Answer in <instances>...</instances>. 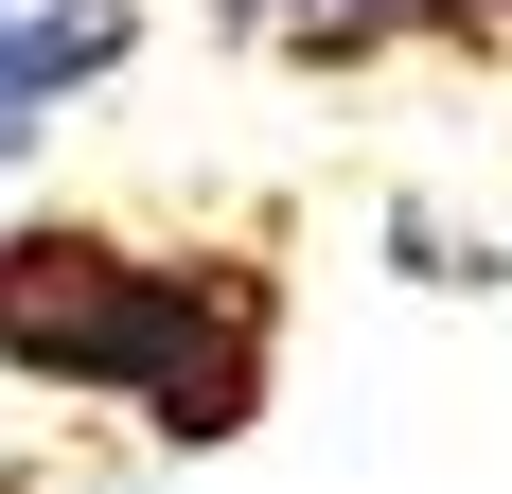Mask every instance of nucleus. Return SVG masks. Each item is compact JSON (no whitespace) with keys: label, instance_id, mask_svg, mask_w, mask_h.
Here are the masks:
<instances>
[{"label":"nucleus","instance_id":"obj_1","mask_svg":"<svg viewBox=\"0 0 512 494\" xmlns=\"http://www.w3.org/2000/svg\"><path fill=\"white\" fill-rule=\"evenodd\" d=\"M0 389L124 406L159 459H212L283 406V265L265 247H159L124 212H18L0 230Z\"/></svg>","mask_w":512,"mask_h":494},{"label":"nucleus","instance_id":"obj_2","mask_svg":"<svg viewBox=\"0 0 512 494\" xmlns=\"http://www.w3.org/2000/svg\"><path fill=\"white\" fill-rule=\"evenodd\" d=\"M124 53H142V0H0V159H36Z\"/></svg>","mask_w":512,"mask_h":494},{"label":"nucleus","instance_id":"obj_3","mask_svg":"<svg viewBox=\"0 0 512 494\" xmlns=\"http://www.w3.org/2000/svg\"><path fill=\"white\" fill-rule=\"evenodd\" d=\"M212 36L230 53H283V71H389V53H442L460 36V0H212Z\"/></svg>","mask_w":512,"mask_h":494},{"label":"nucleus","instance_id":"obj_4","mask_svg":"<svg viewBox=\"0 0 512 494\" xmlns=\"http://www.w3.org/2000/svg\"><path fill=\"white\" fill-rule=\"evenodd\" d=\"M442 53H512V0H460V36Z\"/></svg>","mask_w":512,"mask_h":494}]
</instances>
